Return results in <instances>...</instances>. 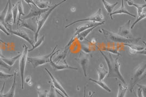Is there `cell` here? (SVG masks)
<instances>
[{
	"label": "cell",
	"instance_id": "obj_1",
	"mask_svg": "<svg viewBox=\"0 0 146 97\" xmlns=\"http://www.w3.org/2000/svg\"><path fill=\"white\" fill-rule=\"evenodd\" d=\"M100 53L105 59L108 66L107 78H114L117 80H119L124 84H126V82L120 71V64L119 63V56L113 57L111 53L105 54L102 50L98 48Z\"/></svg>",
	"mask_w": 146,
	"mask_h": 97
},
{
	"label": "cell",
	"instance_id": "obj_2",
	"mask_svg": "<svg viewBox=\"0 0 146 97\" xmlns=\"http://www.w3.org/2000/svg\"><path fill=\"white\" fill-rule=\"evenodd\" d=\"M99 32L102 33L105 37L110 42H113L114 43H122V44H136L137 43L139 40L141 39V38H134L133 39L129 38H125L118 34L117 33L111 32L106 29L102 28L100 29Z\"/></svg>",
	"mask_w": 146,
	"mask_h": 97
},
{
	"label": "cell",
	"instance_id": "obj_3",
	"mask_svg": "<svg viewBox=\"0 0 146 97\" xmlns=\"http://www.w3.org/2000/svg\"><path fill=\"white\" fill-rule=\"evenodd\" d=\"M66 1V0H62V1L59 2L58 3L54 5L53 6H52V7L50 8L49 9V10L47 11L46 12L41 14L40 15L37 17L36 24H37V31L35 33V42H36L37 40V38H38V36L40 31V30L42 29V28L43 27V26H44V24L46 23V20L48 19V17L49 16V15H50V14L57 7L60 6L62 3L65 2Z\"/></svg>",
	"mask_w": 146,
	"mask_h": 97
},
{
	"label": "cell",
	"instance_id": "obj_4",
	"mask_svg": "<svg viewBox=\"0 0 146 97\" xmlns=\"http://www.w3.org/2000/svg\"><path fill=\"white\" fill-rule=\"evenodd\" d=\"M58 48V46H55L52 51L50 52L49 54L43 56H40L37 57H27V61L33 65V68H37L39 66L42 65H46L47 63H49L50 62V58L52 55L54 53L56 49Z\"/></svg>",
	"mask_w": 146,
	"mask_h": 97
},
{
	"label": "cell",
	"instance_id": "obj_5",
	"mask_svg": "<svg viewBox=\"0 0 146 97\" xmlns=\"http://www.w3.org/2000/svg\"><path fill=\"white\" fill-rule=\"evenodd\" d=\"M24 50L21 54L19 58V71H20V77L21 80V89H24V74L27 65V53L29 48L26 44L23 45Z\"/></svg>",
	"mask_w": 146,
	"mask_h": 97
},
{
	"label": "cell",
	"instance_id": "obj_6",
	"mask_svg": "<svg viewBox=\"0 0 146 97\" xmlns=\"http://www.w3.org/2000/svg\"><path fill=\"white\" fill-rule=\"evenodd\" d=\"M59 50L54 52L53 54L52 55V56L50 58V62L49 63L52 67L56 71H61V70H64L67 69H73V70H78V68L73 67L72 66H70L67 63L66 61H62V60H58V61H54L53 60V57L54 55L59 52Z\"/></svg>",
	"mask_w": 146,
	"mask_h": 97
},
{
	"label": "cell",
	"instance_id": "obj_7",
	"mask_svg": "<svg viewBox=\"0 0 146 97\" xmlns=\"http://www.w3.org/2000/svg\"><path fill=\"white\" fill-rule=\"evenodd\" d=\"M104 16L103 13L102 12V9L100 8L96 13L93 14L92 15H91L88 18H84V19L76 20L70 23V24L65 26V27L67 28L71 25H73L74 24H75L77 22H82V21H92V22H94L95 23L101 22L104 21Z\"/></svg>",
	"mask_w": 146,
	"mask_h": 97
},
{
	"label": "cell",
	"instance_id": "obj_8",
	"mask_svg": "<svg viewBox=\"0 0 146 97\" xmlns=\"http://www.w3.org/2000/svg\"><path fill=\"white\" fill-rule=\"evenodd\" d=\"M146 69V62H143L141 63H140L136 69L135 71V73L133 74V78H131L132 83L131 84L130 87V92H132L133 90V88L134 86L137 84L138 81L140 80V79L142 78V75H144L145 73Z\"/></svg>",
	"mask_w": 146,
	"mask_h": 97
},
{
	"label": "cell",
	"instance_id": "obj_9",
	"mask_svg": "<svg viewBox=\"0 0 146 97\" xmlns=\"http://www.w3.org/2000/svg\"><path fill=\"white\" fill-rule=\"evenodd\" d=\"M80 65L85 77H87V70L89 64L90 56L88 53L83 52H80L77 58L75 59Z\"/></svg>",
	"mask_w": 146,
	"mask_h": 97
},
{
	"label": "cell",
	"instance_id": "obj_10",
	"mask_svg": "<svg viewBox=\"0 0 146 97\" xmlns=\"http://www.w3.org/2000/svg\"><path fill=\"white\" fill-rule=\"evenodd\" d=\"M6 28L8 32L11 33L17 37H20L22 39H24L29 43H30V45H31L32 46H33L34 43H33V40L30 38L29 34L24 30L18 28H17L16 30H13L11 28H8L7 26L6 27Z\"/></svg>",
	"mask_w": 146,
	"mask_h": 97
},
{
	"label": "cell",
	"instance_id": "obj_11",
	"mask_svg": "<svg viewBox=\"0 0 146 97\" xmlns=\"http://www.w3.org/2000/svg\"><path fill=\"white\" fill-rule=\"evenodd\" d=\"M131 22V21L129 20L125 24L120 27L118 33L117 34L125 38H129V39L134 38L131 32V28H130Z\"/></svg>",
	"mask_w": 146,
	"mask_h": 97
},
{
	"label": "cell",
	"instance_id": "obj_12",
	"mask_svg": "<svg viewBox=\"0 0 146 97\" xmlns=\"http://www.w3.org/2000/svg\"><path fill=\"white\" fill-rule=\"evenodd\" d=\"M29 7H30V11L29 13H28V14L27 15H25L24 16H23L22 20L29 19L30 18H33V17H37L41 14L44 13L47 11H48L49 9V8L40 9L37 7L35 6L32 5H30Z\"/></svg>",
	"mask_w": 146,
	"mask_h": 97
},
{
	"label": "cell",
	"instance_id": "obj_13",
	"mask_svg": "<svg viewBox=\"0 0 146 97\" xmlns=\"http://www.w3.org/2000/svg\"><path fill=\"white\" fill-rule=\"evenodd\" d=\"M124 46L129 48V52L133 55L143 54L146 55V47L136 44H124Z\"/></svg>",
	"mask_w": 146,
	"mask_h": 97
},
{
	"label": "cell",
	"instance_id": "obj_14",
	"mask_svg": "<svg viewBox=\"0 0 146 97\" xmlns=\"http://www.w3.org/2000/svg\"><path fill=\"white\" fill-rule=\"evenodd\" d=\"M45 70L47 72V73L49 74L50 78L52 80V83L53 84L54 87H55L57 90L58 91H60L61 92H62V93L67 97H70L68 95L66 91L64 90V88H63V87L61 86V84H60V82L54 78L53 74L51 73V72H50V71L47 69V68H45Z\"/></svg>",
	"mask_w": 146,
	"mask_h": 97
},
{
	"label": "cell",
	"instance_id": "obj_15",
	"mask_svg": "<svg viewBox=\"0 0 146 97\" xmlns=\"http://www.w3.org/2000/svg\"><path fill=\"white\" fill-rule=\"evenodd\" d=\"M105 22V21H104L103 22H99V23H98V24L96 25L95 26H93V27H91V28H88V29H86V30H84V31H83L82 32L80 33V34L76 37V39H78L80 42L83 41L84 39L86 38V37H87L90 33L93 31V30H94L95 28H96L97 27L104 24Z\"/></svg>",
	"mask_w": 146,
	"mask_h": 97
},
{
	"label": "cell",
	"instance_id": "obj_16",
	"mask_svg": "<svg viewBox=\"0 0 146 97\" xmlns=\"http://www.w3.org/2000/svg\"><path fill=\"white\" fill-rule=\"evenodd\" d=\"M20 24L19 25L21 27L27 28L33 32L36 33L37 26L30 20H21Z\"/></svg>",
	"mask_w": 146,
	"mask_h": 97
},
{
	"label": "cell",
	"instance_id": "obj_17",
	"mask_svg": "<svg viewBox=\"0 0 146 97\" xmlns=\"http://www.w3.org/2000/svg\"><path fill=\"white\" fill-rule=\"evenodd\" d=\"M127 14L129 15H130L133 17H136V15L133 14L132 13L129 12L126 8L124 6V0H121V6L119 8L117 9L115 11L113 12L111 14H110L111 19L113 20V15H115V14Z\"/></svg>",
	"mask_w": 146,
	"mask_h": 97
},
{
	"label": "cell",
	"instance_id": "obj_18",
	"mask_svg": "<svg viewBox=\"0 0 146 97\" xmlns=\"http://www.w3.org/2000/svg\"><path fill=\"white\" fill-rule=\"evenodd\" d=\"M8 7L7 9V13L5 17V24H9V25H12L13 23V14H12V5L11 3V0H8Z\"/></svg>",
	"mask_w": 146,
	"mask_h": 97
},
{
	"label": "cell",
	"instance_id": "obj_19",
	"mask_svg": "<svg viewBox=\"0 0 146 97\" xmlns=\"http://www.w3.org/2000/svg\"><path fill=\"white\" fill-rule=\"evenodd\" d=\"M127 2V4L129 6H133L136 7V8L137 9V12L138 14V16L139 15L141 14L143 12L144 9H145L146 7V4L144 5H139V4H136L134 2H133L132 0H125Z\"/></svg>",
	"mask_w": 146,
	"mask_h": 97
},
{
	"label": "cell",
	"instance_id": "obj_20",
	"mask_svg": "<svg viewBox=\"0 0 146 97\" xmlns=\"http://www.w3.org/2000/svg\"><path fill=\"white\" fill-rule=\"evenodd\" d=\"M17 70H15L14 73L13 82L10 88V90L7 92V93L4 94V97H14L15 95V91L16 87V78H17Z\"/></svg>",
	"mask_w": 146,
	"mask_h": 97
},
{
	"label": "cell",
	"instance_id": "obj_21",
	"mask_svg": "<svg viewBox=\"0 0 146 97\" xmlns=\"http://www.w3.org/2000/svg\"><path fill=\"white\" fill-rule=\"evenodd\" d=\"M98 74L99 76V80H104L108 74V71L104 68V65L100 64L98 69Z\"/></svg>",
	"mask_w": 146,
	"mask_h": 97
},
{
	"label": "cell",
	"instance_id": "obj_22",
	"mask_svg": "<svg viewBox=\"0 0 146 97\" xmlns=\"http://www.w3.org/2000/svg\"><path fill=\"white\" fill-rule=\"evenodd\" d=\"M89 80L92 81L93 82H94L95 84H98V86H100L101 88H102V89H104V90L106 91L107 92H108L109 93L111 92V90L109 88V87L106 84V83L103 80H94V79H92V78H90Z\"/></svg>",
	"mask_w": 146,
	"mask_h": 97
},
{
	"label": "cell",
	"instance_id": "obj_23",
	"mask_svg": "<svg viewBox=\"0 0 146 97\" xmlns=\"http://www.w3.org/2000/svg\"><path fill=\"white\" fill-rule=\"evenodd\" d=\"M35 2L37 7L40 9H47L52 7L50 6V2L48 0H37Z\"/></svg>",
	"mask_w": 146,
	"mask_h": 97
},
{
	"label": "cell",
	"instance_id": "obj_24",
	"mask_svg": "<svg viewBox=\"0 0 146 97\" xmlns=\"http://www.w3.org/2000/svg\"><path fill=\"white\" fill-rule=\"evenodd\" d=\"M18 3V14H19V18L18 20V22H17V28H19V22L21 20V16H25V14L24 12V7L23 5V2L21 0L18 1V2H17Z\"/></svg>",
	"mask_w": 146,
	"mask_h": 97
},
{
	"label": "cell",
	"instance_id": "obj_25",
	"mask_svg": "<svg viewBox=\"0 0 146 97\" xmlns=\"http://www.w3.org/2000/svg\"><path fill=\"white\" fill-rule=\"evenodd\" d=\"M21 53H20L19 54L16 55L14 57H5V58H2V59L4 61V62L5 63H6L7 65H9L11 67H12L13 65L15 63V62H16V61L20 58V56H21Z\"/></svg>",
	"mask_w": 146,
	"mask_h": 97
},
{
	"label": "cell",
	"instance_id": "obj_26",
	"mask_svg": "<svg viewBox=\"0 0 146 97\" xmlns=\"http://www.w3.org/2000/svg\"><path fill=\"white\" fill-rule=\"evenodd\" d=\"M102 1L104 6L105 7V8L106 9L107 13H108L109 14H110L113 12L114 8L116 6L118 3V2H116L115 3L111 4V3L107 2L106 0H102Z\"/></svg>",
	"mask_w": 146,
	"mask_h": 97
},
{
	"label": "cell",
	"instance_id": "obj_27",
	"mask_svg": "<svg viewBox=\"0 0 146 97\" xmlns=\"http://www.w3.org/2000/svg\"><path fill=\"white\" fill-rule=\"evenodd\" d=\"M119 90L117 97H125L126 92L128 90V86L126 84L122 85L121 84H118Z\"/></svg>",
	"mask_w": 146,
	"mask_h": 97
},
{
	"label": "cell",
	"instance_id": "obj_28",
	"mask_svg": "<svg viewBox=\"0 0 146 97\" xmlns=\"http://www.w3.org/2000/svg\"><path fill=\"white\" fill-rule=\"evenodd\" d=\"M8 7V3L7 2L5 7L0 12V22L2 23L4 26H5V27L7 26L6 25V24H5V17H6V13H7Z\"/></svg>",
	"mask_w": 146,
	"mask_h": 97
},
{
	"label": "cell",
	"instance_id": "obj_29",
	"mask_svg": "<svg viewBox=\"0 0 146 97\" xmlns=\"http://www.w3.org/2000/svg\"><path fill=\"white\" fill-rule=\"evenodd\" d=\"M139 86V88L137 91V96L136 97H145V94L146 93V86H143L141 84H136Z\"/></svg>",
	"mask_w": 146,
	"mask_h": 97
},
{
	"label": "cell",
	"instance_id": "obj_30",
	"mask_svg": "<svg viewBox=\"0 0 146 97\" xmlns=\"http://www.w3.org/2000/svg\"><path fill=\"white\" fill-rule=\"evenodd\" d=\"M44 38H45V36L44 35L42 36V37H40V39H37V40L36 42H35V43H34L32 49L28 50V52L32 51L35 49H36V48H37L38 47H39L40 46H41V44L43 43V42L44 40Z\"/></svg>",
	"mask_w": 146,
	"mask_h": 97
},
{
	"label": "cell",
	"instance_id": "obj_31",
	"mask_svg": "<svg viewBox=\"0 0 146 97\" xmlns=\"http://www.w3.org/2000/svg\"><path fill=\"white\" fill-rule=\"evenodd\" d=\"M12 11L13 17V23L14 24H15L16 20L17 19V16H18V3H17V2L15 5H14L13 6H12Z\"/></svg>",
	"mask_w": 146,
	"mask_h": 97
},
{
	"label": "cell",
	"instance_id": "obj_32",
	"mask_svg": "<svg viewBox=\"0 0 146 97\" xmlns=\"http://www.w3.org/2000/svg\"><path fill=\"white\" fill-rule=\"evenodd\" d=\"M146 12H145V11H144L143 13H142V14H141L139 15V16H137V18L136 20L135 21V22L133 23L132 26L130 27L131 30V29H133V28L134 27V26H135V25H136V24H137L139 21H140L141 20L145 19V18H146Z\"/></svg>",
	"mask_w": 146,
	"mask_h": 97
},
{
	"label": "cell",
	"instance_id": "obj_33",
	"mask_svg": "<svg viewBox=\"0 0 146 97\" xmlns=\"http://www.w3.org/2000/svg\"><path fill=\"white\" fill-rule=\"evenodd\" d=\"M102 50L106 51L109 52V53H112L114 55H117L119 56L121 54L118 51V49L116 48H104L103 49H102Z\"/></svg>",
	"mask_w": 146,
	"mask_h": 97
},
{
	"label": "cell",
	"instance_id": "obj_34",
	"mask_svg": "<svg viewBox=\"0 0 146 97\" xmlns=\"http://www.w3.org/2000/svg\"><path fill=\"white\" fill-rule=\"evenodd\" d=\"M14 77V74H9L5 73L4 71H0V79H5L8 80L9 79L12 78Z\"/></svg>",
	"mask_w": 146,
	"mask_h": 97
},
{
	"label": "cell",
	"instance_id": "obj_35",
	"mask_svg": "<svg viewBox=\"0 0 146 97\" xmlns=\"http://www.w3.org/2000/svg\"><path fill=\"white\" fill-rule=\"evenodd\" d=\"M48 97H57L55 90L53 85H50V91L48 93Z\"/></svg>",
	"mask_w": 146,
	"mask_h": 97
},
{
	"label": "cell",
	"instance_id": "obj_36",
	"mask_svg": "<svg viewBox=\"0 0 146 97\" xmlns=\"http://www.w3.org/2000/svg\"><path fill=\"white\" fill-rule=\"evenodd\" d=\"M0 67H1L2 68H6L9 71H10L11 68H12V67L9 66V65H7L6 63H5L1 57H0Z\"/></svg>",
	"mask_w": 146,
	"mask_h": 97
},
{
	"label": "cell",
	"instance_id": "obj_37",
	"mask_svg": "<svg viewBox=\"0 0 146 97\" xmlns=\"http://www.w3.org/2000/svg\"><path fill=\"white\" fill-rule=\"evenodd\" d=\"M48 92L47 91H38L37 94L38 97H48Z\"/></svg>",
	"mask_w": 146,
	"mask_h": 97
},
{
	"label": "cell",
	"instance_id": "obj_38",
	"mask_svg": "<svg viewBox=\"0 0 146 97\" xmlns=\"http://www.w3.org/2000/svg\"><path fill=\"white\" fill-rule=\"evenodd\" d=\"M0 30L2 31L3 32L5 33L7 36H10V33L7 31L5 26H4L2 23L0 22Z\"/></svg>",
	"mask_w": 146,
	"mask_h": 97
},
{
	"label": "cell",
	"instance_id": "obj_39",
	"mask_svg": "<svg viewBox=\"0 0 146 97\" xmlns=\"http://www.w3.org/2000/svg\"><path fill=\"white\" fill-rule=\"evenodd\" d=\"M24 1L27 3V4L29 6L32 5L35 6L37 7L36 3H35V1H34V0H24Z\"/></svg>",
	"mask_w": 146,
	"mask_h": 97
},
{
	"label": "cell",
	"instance_id": "obj_40",
	"mask_svg": "<svg viewBox=\"0 0 146 97\" xmlns=\"http://www.w3.org/2000/svg\"><path fill=\"white\" fill-rule=\"evenodd\" d=\"M6 82H3V85L2 87V88L0 90V97H4V90H5V87Z\"/></svg>",
	"mask_w": 146,
	"mask_h": 97
},
{
	"label": "cell",
	"instance_id": "obj_41",
	"mask_svg": "<svg viewBox=\"0 0 146 97\" xmlns=\"http://www.w3.org/2000/svg\"><path fill=\"white\" fill-rule=\"evenodd\" d=\"M31 78L30 76H27V78H25V81L27 83H28V82H29L31 81Z\"/></svg>",
	"mask_w": 146,
	"mask_h": 97
},
{
	"label": "cell",
	"instance_id": "obj_42",
	"mask_svg": "<svg viewBox=\"0 0 146 97\" xmlns=\"http://www.w3.org/2000/svg\"><path fill=\"white\" fill-rule=\"evenodd\" d=\"M55 92H56V93H57V94H59V95H60V96H61V97H66V96H64V95H63V94H62V93H60V92H59V91H58V90H55Z\"/></svg>",
	"mask_w": 146,
	"mask_h": 97
},
{
	"label": "cell",
	"instance_id": "obj_43",
	"mask_svg": "<svg viewBox=\"0 0 146 97\" xmlns=\"http://www.w3.org/2000/svg\"><path fill=\"white\" fill-rule=\"evenodd\" d=\"M0 57H1V58H5V57H6V56H5L2 54V51H1V50H0Z\"/></svg>",
	"mask_w": 146,
	"mask_h": 97
},
{
	"label": "cell",
	"instance_id": "obj_44",
	"mask_svg": "<svg viewBox=\"0 0 146 97\" xmlns=\"http://www.w3.org/2000/svg\"><path fill=\"white\" fill-rule=\"evenodd\" d=\"M28 84H29V85H30V86H31V85H32V82H30H30H28Z\"/></svg>",
	"mask_w": 146,
	"mask_h": 97
},
{
	"label": "cell",
	"instance_id": "obj_45",
	"mask_svg": "<svg viewBox=\"0 0 146 97\" xmlns=\"http://www.w3.org/2000/svg\"><path fill=\"white\" fill-rule=\"evenodd\" d=\"M0 42H2V43H5L2 39H1V38H0Z\"/></svg>",
	"mask_w": 146,
	"mask_h": 97
},
{
	"label": "cell",
	"instance_id": "obj_46",
	"mask_svg": "<svg viewBox=\"0 0 146 97\" xmlns=\"http://www.w3.org/2000/svg\"><path fill=\"white\" fill-rule=\"evenodd\" d=\"M94 93H93V94H92L91 96H90V97H93V96H94Z\"/></svg>",
	"mask_w": 146,
	"mask_h": 97
},
{
	"label": "cell",
	"instance_id": "obj_47",
	"mask_svg": "<svg viewBox=\"0 0 146 97\" xmlns=\"http://www.w3.org/2000/svg\"><path fill=\"white\" fill-rule=\"evenodd\" d=\"M52 0H50V3L51 4V3H52Z\"/></svg>",
	"mask_w": 146,
	"mask_h": 97
},
{
	"label": "cell",
	"instance_id": "obj_48",
	"mask_svg": "<svg viewBox=\"0 0 146 97\" xmlns=\"http://www.w3.org/2000/svg\"><path fill=\"white\" fill-rule=\"evenodd\" d=\"M144 1H145V2H146V0H144Z\"/></svg>",
	"mask_w": 146,
	"mask_h": 97
}]
</instances>
